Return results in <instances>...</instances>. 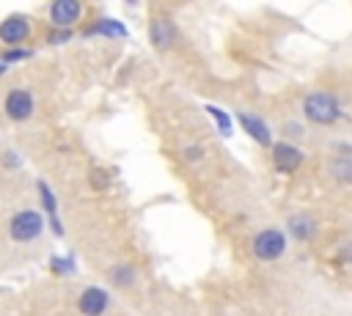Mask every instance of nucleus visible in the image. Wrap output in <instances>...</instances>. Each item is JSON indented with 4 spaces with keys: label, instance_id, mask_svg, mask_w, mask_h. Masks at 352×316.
<instances>
[{
    "label": "nucleus",
    "instance_id": "7",
    "mask_svg": "<svg viewBox=\"0 0 352 316\" xmlns=\"http://www.w3.org/2000/svg\"><path fill=\"white\" fill-rule=\"evenodd\" d=\"M270 157H272V168L280 170V173H294L305 162L302 148L294 146L292 140H275L270 146Z\"/></svg>",
    "mask_w": 352,
    "mask_h": 316
},
{
    "label": "nucleus",
    "instance_id": "20",
    "mask_svg": "<svg viewBox=\"0 0 352 316\" xmlns=\"http://www.w3.org/2000/svg\"><path fill=\"white\" fill-rule=\"evenodd\" d=\"M182 157H184V162L198 165L206 157V148H204V143H187V146H182Z\"/></svg>",
    "mask_w": 352,
    "mask_h": 316
},
{
    "label": "nucleus",
    "instance_id": "9",
    "mask_svg": "<svg viewBox=\"0 0 352 316\" xmlns=\"http://www.w3.org/2000/svg\"><path fill=\"white\" fill-rule=\"evenodd\" d=\"M236 124L242 126V132L253 140V143H258L261 148H270L275 140H272V129H270V124L258 115V113H250V110H239L236 113Z\"/></svg>",
    "mask_w": 352,
    "mask_h": 316
},
{
    "label": "nucleus",
    "instance_id": "23",
    "mask_svg": "<svg viewBox=\"0 0 352 316\" xmlns=\"http://www.w3.org/2000/svg\"><path fill=\"white\" fill-rule=\"evenodd\" d=\"M286 132H289V135H297V137H300V135H302V126H300L297 121H286Z\"/></svg>",
    "mask_w": 352,
    "mask_h": 316
},
{
    "label": "nucleus",
    "instance_id": "3",
    "mask_svg": "<svg viewBox=\"0 0 352 316\" xmlns=\"http://www.w3.org/2000/svg\"><path fill=\"white\" fill-rule=\"evenodd\" d=\"M286 247H289V236L283 228H261L256 231L253 242H250V253L256 261H264V264H272V261H280L286 256Z\"/></svg>",
    "mask_w": 352,
    "mask_h": 316
},
{
    "label": "nucleus",
    "instance_id": "15",
    "mask_svg": "<svg viewBox=\"0 0 352 316\" xmlns=\"http://www.w3.org/2000/svg\"><path fill=\"white\" fill-rule=\"evenodd\" d=\"M327 176H330L336 184H352V157L336 154V157L327 162Z\"/></svg>",
    "mask_w": 352,
    "mask_h": 316
},
{
    "label": "nucleus",
    "instance_id": "11",
    "mask_svg": "<svg viewBox=\"0 0 352 316\" xmlns=\"http://www.w3.org/2000/svg\"><path fill=\"white\" fill-rule=\"evenodd\" d=\"M36 195H38V203H41V209H44V214H47V225L52 228V234H55V236H63V234H66V228H63V223H60L58 195L52 192V187H50L44 179H38V181H36Z\"/></svg>",
    "mask_w": 352,
    "mask_h": 316
},
{
    "label": "nucleus",
    "instance_id": "19",
    "mask_svg": "<svg viewBox=\"0 0 352 316\" xmlns=\"http://www.w3.org/2000/svg\"><path fill=\"white\" fill-rule=\"evenodd\" d=\"M88 184H91V190L104 192V190L110 187V173H107L104 168H91V170H88Z\"/></svg>",
    "mask_w": 352,
    "mask_h": 316
},
{
    "label": "nucleus",
    "instance_id": "22",
    "mask_svg": "<svg viewBox=\"0 0 352 316\" xmlns=\"http://www.w3.org/2000/svg\"><path fill=\"white\" fill-rule=\"evenodd\" d=\"M3 162H6V168H8V170L22 168V157H19L16 151H3Z\"/></svg>",
    "mask_w": 352,
    "mask_h": 316
},
{
    "label": "nucleus",
    "instance_id": "6",
    "mask_svg": "<svg viewBox=\"0 0 352 316\" xmlns=\"http://www.w3.org/2000/svg\"><path fill=\"white\" fill-rule=\"evenodd\" d=\"M33 36V22L25 14H8L0 19V44L6 47H25Z\"/></svg>",
    "mask_w": 352,
    "mask_h": 316
},
{
    "label": "nucleus",
    "instance_id": "14",
    "mask_svg": "<svg viewBox=\"0 0 352 316\" xmlns=\"http://www.w3.org/2000/svg\"><path fill=\"white\" fill-rule=\"evenodd\" d=\"M107 278H110V283H113L116 289H132V286H138V267H132L129 261L113 264V267L107 269Z\"/></svg>",
    "mask_w": 352,
    "mask_h": 316
},
{
    "label": "nucleus",
    "instance_id": "24",
    "mask_svg": "<svg viewBox=\"0 0 352 316\" xmlns=\"http://www.w3.org/2000/svg\"><path fill=\"white\" fill-rule=\"evenodd\" d=\"M8 69H11V66H6V63H0V77H6V74H8Z\"/></svg>",
    "mask_w": 352,
    "mask_h": 316
},
{
    "label": "nucleus",
    "instance_id": "18",
    "mask_svg": "<svg viewBox=\"0 0 352 316\" xmlns=\"http://www.w3.org/2000/svg\"><path fill=\"white\" fill-rule=\"evenodd\" d=\"M72 38H74L72 27H50L47 36H44V44L47 47H60V44H69Z\"/></svg>",
    "mask_w": 352,
    "mask_h": 316
},
{
    "label": "nucleus",
    "instance_id": "1",
    "mask_svg": "<svg viewBox=\"0 0 352 316\" xmlns=\"http://www.w3.org/2000/svg\"><path fill=\"white\" fill-rule=\"evenodd\" d=\"M300 107H302L305 121L314 124V126H333L344 115L341 99L333 91H311V93L302 96Z\"/></svg>",
    "mask_w": 352,
    "mask_h": 316
},
{
    "label": "nucleus",
    "instance_id": "21",
    "mask_svg": "<svg viewBox=\"0 0 352 316\" xmlns=\"http://www.w3.org/2000/svg\"><path fill=\"white\" fill-rule=\"evenodd\" d=\"M50 269L58 272V275H66V272L74 269V264H72V258H52V261H50Z\"/></svg>",
    "mask_w": 352,
    "mask_h": 316
},
{
    "label": "nucleus",
    "instance_id": "4",
    "mask_svg": "<svg viewBox=\"0 0 352 316\" xmlns=\"http://www.w3.org/2000/svg\"><path fill=\"white\" fill-rule=\"evenodd\" d=\"M3 115L11 124H28L36 115V93L25 85H14L3 93Z\"/></svg>",
    "mask_w": 352,
    "mask_h": 316
},
{
    "label": "nucleus",
    "instance_id": "17",
    "mask_svg": "<svg viewBox=\"0 0 352 316\" xmlns=\"http://www.w3.org/2000/svg\"><path fill=\"white\" fill-rule=\"evenodd\" d=\"M36 55V49L33 47H6L3 52H0V63H6V66H14V63H22V60H30Z\"/></svg>",
    "mask_w": 352,
    "mask_h": 316
},
{
    "label": "nucleus",
    "instance_id": "8",
    "mask_svg": "<svg viewBox=\"0 0 352 316\" xmlns=\"http://www.w3.org/2000/svg\"><path fill=\"white\" fill-rule=\"evenodd\" d=\"M148 44L157 49V52H168L176 41H179V25L168 16H157L148 22Z\"/></svg>",
    "mask_w": 352,
    "mask_h": 316
},
{
    "label": "nucleus",
    "instance_id": "16",
    "mask_svg": "<svg viewBox=\"0 0 352 316\" xmlns=\"http://www.w3.org/2000/svg\"><path fill=\"white\" fill-rule=\"evenodd\" d=\"M204 113L214 121V129H217L223 137H231V132H234V118H231L223 107H217V104H204Z\"/></svg>",
    "mask_w": 352,
    "mask_h": 316
},
{
    "label": "nucleus",
    "instance_id": "5",
    "mask_svg": "<svg viewBox=\"0 0 352 316\" xmlns=\"http://www.w3.org/2000/svg\"><path fill=\"white\" fill-rule=\"evenodd\" d=\"M85 16V3L82 0H50L47 5V22L50 27H77Z\"/></svg>",
    "mask_w": 352,
    "mask_h": 316
},
{
    "label": "nucleus",
    "instance_id": "13",
    "mask_svg": "<svg viewBox=\"0 0 352 316\" xmlns=\"http://www.w3.org/2000/svg\"><path fill=\"white\" fill-rule=\"evenodd\" d=\"M82 36L85 38H126L129 36V30H126V25L121 22V19H113V16H99V19H94L85 30H82Z\"/></svg>",
    "mask_w": 352,
    "mask_h": 316
},
{
    "label": "nucleus",
    "instance_id": "10",
    "mask_svg": "<svg viewBox=\"0 0 352 316\" xmlns=\"http://www.w3.org/2000/svg\"><path fill=\"white\" fill-rule=\"evenodd\" d=\"M110 294L102 286H85L77 294V311L80 316H104L110 311Z\"/></svg>",
    "mask_w": 352,
    "mask_h": 316
},
{
    "label": "nucleus",
    "instance_id": "12",
    "mask_svg": "<svg viewBox=\"0 0 352 316\" xmlns=\"http://www.w3.org/2000/svg\"><path fill=\"white\" fill-rule=\"evenodd\" d=\"M319 234V220L308 212H294L286 220V236L297 239V242H311Z\"/></svg>",
    "mask_w": 352,
    "mask_h": 316
},
{
    "label": "nucleus",
    "instance_id": "2",
    "mask_svg": "<svg viewBox=\"0 0 352 316\" xmlns=\"http://www.w3.org/2000/svg\"><path fill=\"white\" fill-rule=\"evenodd\" d=\"M47 231V220L38 209H19L8 220V236L16 245H33Z\"/></svg>",
    "mask_w": 352,
    "mask_h": 316
}]
</instances>
